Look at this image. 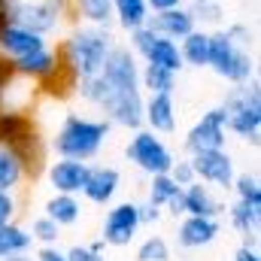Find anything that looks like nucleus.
<instances>
[{
    "instance_id": "f257e3e1",
    "label": "nucleus",
    "mask_w": 261,
    "mask_h": 261,
    "mask_svg": "<svg viewBox=\"0 0 261 261\" xmlns=\"http://www.w3.org/2000/svg\"><path fill=\"white\" fill-rule=\"evenodd\" d=\"M116 46V37L110 28H94V24H73L70 34L55 46L58 55L67 61V67L76 73V79L100 73L110 52Z\"/></svg>"
},
{
    "instance_id": "f03ea898",
    "label": "nucleus",
    "mask_w": 261,
    "mask_h": 261,
    "mask_svg": "<svg viewBox=\"0 0 261 261\" xmlns=\"http://www.w3.org/2000/svg\"><path fill=\"white\" fill-rule=\"evenodd\" d=\"M0 143H6L18 155L28 179L43 176L46 158H49V143L43 140V134H40L31 113L0 110Z\"/></svg>"
},
{
    "instance_id": "7ed1b4c3",
    "label": "nucleus",
    "mask_w": 261,
    "mask_h": 261,
    "mask_svg": "<svg viewBox=\"0 0 261 261\" xmlns=\"http://www.w3.org/2000/svg\"><path fill=\"white\" fill-rule=\"evenodd\" d=\"M110 130H113V125L107 119H91V116L67 113L61 119V125H58V130H55V137L49 140V149L58 158L91 161V158H97V152L110 140Z\"/></svg>"
},
{
    "instance_id": "20e7f679",
    "label": "nucleus",
    "mask_w": 261,
    "mask_h": 261,
    "mask_svg": "<svg viewBox=\"0 0 261 261\" xmlns=\"http://www.w3.org/2000/svg\"><path fill=\"white\" fill-rule=\"evenodd\" d=\"M225 110V128L243 143H258L261 137V85L258 79L231 85L222 97Z\"/></svg>"
},
{
    "instance_id": "39448f33",
    "label": "nucleus",
    "mask_w": 261,
    "mask_h": 261,
    "mask_svg": "<svg viewBox=\"0 0 261 261\" xmlns=\"http://www.w3.org/2000/svg\"><path fill=\"white\" fill-rule=\"evenodd\" d=\"M210 70L225 79L228 85H240V82H249L255 79V58H252V49H243L237 46L222 28L210 31Z\"/></svg>"
},
{
    "instance_id": "423d86ee",
    "label": "nucleus",
    "mask_w": 261,
    "mask_h": 261,
    "mask_svg": "<svg viewBox=\"0 0 261 261\" xmlns=\"http://www.w3.org/2000/svg\"><path fill=\"white\" fill-rule=\"evenodd\" d=\"M70 15H73V0H18L12 21L34 34L52 37L61 31V24Z\"/></svg>"
},
{
    "instance_id": "0eeeda50",
    "label": "nucleus",
    "mask_w": 261,
    "mask_h": 261,
    "mask_svg": "<svg viewBox=\"0 0 261 261\" xmlns=\"http://www.w3.org/2000/svg\"><path fill=\"white\" fill-rule=\"evenodd\" d=\"M125 158L137 170H143L146 176H155V173H170L173 167V152L170 146L161 140V134H152L149 128H137L130 134L128 146H125Z\"/></svg>"
},
{
    "instance_id": "6e6552de",
    "label": "nucleus",
    "mask_w": 261,
    "mask_h": 261,
    "mask_svg": "<svg viewBox=\"0 0 261 261\" xmlns=\"http://www.w3.org/2000/svg\"><path fill=\"white\" fill-rule=\"evenodd\" d=\"M128 49L140 58V64H155L164 67L170 73H179L182 70V55H179V43L176 40H167L161 34H155L149 24L137 28L128 34Z\"/></svg>"
},
{
    "instance_id": "1a4fd4ad",
    "label": "nucleus",
    "mask_w": 261,
    "mask_h": 261,
    "mask_svg": "<svg viewBox=\"0 0 261 261\" xmlns=\"http://www.w3.org/2000/svg\"><path fill=\"white\" fill-rule=\"evenodd\" d=\"M143 228L140 222V206L134 200H119V203H110L107 216H103V228H100V240L107 246H130L137 231Z\"/></svg>"
},
{
    "instance_id": "9d476101",
    "label": "nucleus",
    "mask_w": 261,
    "mask_h": 261,
    "mask_svg": "<svg viewBox=\"0 0 261 261\" xmlns=\"http://www.w3.org/2000/svg\"><path fill=\"white\" fill-rule=\"evenodd\" d=\"M103 119L110 125H119L125 130H137L143 128V91L140 88H113L100 107Z\"/></svg>"
},
{
    "instance_id": "9b49d317",
    "label": "nucleus",
    "mask_w": 261,
    "mask_h": 261,
    "mask_svg": "<svg viewBox=\"0 0 261 261\" xmlns=\"http://www.w3.org/2000/svg\"><path fill=\"white\" fill-rule=\"evenodd\" d=\"M192 161V170H195V179H200L203 186L210 189H219V192H228L237 170H234V158L228 155V149H210V152H195L189 155Z\"/></svg>"
},
{
    "instance_id": "f8f14e48",
    "label": "nucleus",
    "mask_w": 261,
    "mask_h": 261,
    "mask_svg": "<svg viewBox=\"0 0 261 261\" xmlns=\"http://www.w3.org/2000/svg\"><path fill=\"white\" fill-rule=\"evenodd\" d=\"M225 143H228V128H225V110H222V103L213 107V110H206L195 125L189 128L186 140H182V146H186L189 155L210 152V149H225Z\"/></svg>"
},
{
    "instance_id": "ddd939ff",
    "label": "nucleus",
    "mask_w": 261,
    "mask_h": 261,
    "mask_svg": "<svg viewBox=\"0 0 261 261\" xmlns=\"http://www.w3.org/2000/svg\"><path fill=\"white\" fill-rule=\"evenodd\" d=\"M122 189V173L110 164H88V176L79 195L94 206H110Z\"/></svg>"
},
{
    "instance_id": "4468645a",
    "label": "nucleus",
    "mask_w": 261,
    "mask_h": 261,
    "mask_svg": "<svg viewBox=\"0 0 261 261\" xmlns=\"http://www.w3.org/2000/svg\"><path fill=\"white\" fill-rule=\"evenodd\" d=\"M100 73L113 88H140V58L125 43L113 46V52H110V58H107Z\"/></svg>"
},
{
    "instance_id": "2eb2a0df",
    "label": "nucleus",
    "mask_w": 261,
    "mask_h": 261,
    "mask_svg": "<svg viewBox=\"0 0 261 261\" xmlns=\"http://www.w3.org/2000/svg\"><path fill=\"white\" fill-rule=\"evenodd\" d=\"M46 179L52 186V192L58 195H79L88 176V161H76V158H58L52 164H46Z\"/></svg>"
},
{
    "instance_id": "dca6fc26",
    "label": "nucleus",
    "mask_w": 261,
    "mask_h": 261,
    "mask_svg": "<svg viewBox=\"0 0 261 261\" xmlns=\"http://www.w3.org/2000/svg\"><path fill=\"white\" fill-rule=\"evenodd\" d=\"M46 46H49V37L34 34V31L21 28L15 21H9L6 28H0V55L9 58V61H15L21 55H31V52H40Z\"/></svg>"
},
{
    "instance_id": "f3484780",
    "label": "nucleus",
    "mask_w": 261,
    "mask_h": 261,
    "mask_svg": "<svg viewBox=\"0 0 261 261\" xmlns=\"http://www.w3.org/2000/svg\"><path fill=\"white\" fill-rule=\"evenodd\" d=\"M222 234V225L216 216H182L176 228V243L182 249H203Z\"/></svg>"
},
{
    "instance_id": "a211bd4d",
    "label": "nucleus",
    "mask_w": 261,
    "mask_h": 261,
    "mask_svg": "<svg viewBox=\"0 0 261 261\" xmlns=\"http://www.w3.org/2000/svg\"><path fill=\"white\" fill-rule=\"evenodd\" d=\"M146 24H149L155 34H161V37H167V40H176V43L197 28L195 15H192V9H189L186 3L170 6V9H161V12H152Z\"/></svg>"
},
{
    "instance_id": "6ab92c4d",
    "label": "nucleus",
    "mask_w": 261,
    "mask_h": 261,
    "mask_svg": "<svg viewBox=\"0 0 261 261\" xmlns=\"http://www.w3.org/2000/svg\"><path fill=\"white\" fill-rule=\"evenodd\" d=\"M143 128L152 134L176 130V100L173 94H146L143 97Z\"/></svg>"
},
{
    "instance_id": "aec40b11",
    "label": "nucleus",
    "mask_w": 261,
    "mask_h": 261,
    "mask_svg": "<svg viewBox=\"0 0 261 261\" xmlns=\"http://www.w3.org/2000/svg\"><path fill=\"white\" fill-rule=\"evenodd\" d=\"M15 67V73L18 76H24V79H31V82H43L46 76H52V70L58 67V49L55 46H46V49H40V52H31V55H21V58H15L12 61Z\"/></svg>"
},
{
    "instance_id": "412c9836",
    "label": "nucleus",
    "mask_w": 261,
    "mask_h": 261,
    "mask_svg": "<svg viewBox=\"0 0 261 261\" xmlns=\"http://www.w3.org/2000/svg\"><path fill=\"white\" fill-rule=\"evenodd\" d=\"M182 210H186V216H216L219 219L222 203H219V197L213 195L210 186H203L200 179H195V182L182 186Z\"/></svg>"
},
{
    "instance_id": "4be33fe9",
    "label": "nucleus",
    "mask_w": 261,
    "mask_h": 261,
    "mask_svg": "<svg viewBox=\"0 0 261 261\" xmlns=\"http://www.w3.org/2000/svg\"><path fill=\"white\" fill-rule=\"evenodd\" d=\"M179 55H182V64L203 70L210 64V31L206 28H195L192 34H186L179 40Z\"/></svg>"
},
{
    "instance_id": "5701e85b",
    "label": "nucleus",
    "mask_w": 261,
    "mask_h": 261,
    "mask_svg": "<svg viewBox=\"0 0 261 261\" xmlns=\"http://www.w3.org/2000/svg\"><path fill=\"white\" fill-rule=\"evenodd\" d=\"M43 216H49L58 228H70L82 219V203H79V195H55L46 200L43 206Z\"/></svg>"
},
{
    "instance_id": "b1692460",
    "label": "nucleus",
    "mask_w": 261,
    "mask_h": 261,
    "mask_svg": "<svg viewBox=\"0 0 261 261\" xmlns=\"http://www.w3.org/2000/svg\"><path fill=\"white\" fill-rule=\"evenodd\" d=\"M228 222H231V228H234L240 237H246V243H249V240L258 237L261 206H252V203H246V200H234V203L228 206Z\"/></svg>"
},
{
    "instance_id": "393cba45",
    "label": "nucleus",
    "mask_w": 261,
    "mask_h": 261,
    "mask_svg": "<svg viewBox=\"0 0 261 261\" xmlns=\"http://www.w3.org/2000/svg\"><path fill=\"white\" fill-rule=\"evenodd\" d=\"M73 15L82 24H94V28H113V0H73Z\"/></svg>"
},
{
    "instance_id": "a878e982",
    "label": "nucleus",
    "mask_w": 261,
    "mask_h": 261,
    "mask_svg": "<svg viewBox=\"0 0 261 261\" xmlns=\"http://www.w3.org/2000/svg\"><path fill=\"white\" fill-rule=\"evenodd\" d=\"M149 6H146V0H113V18H116V24L130 34V31H137V28H143L146 21H149Z\"/></svg>"
},
{
    "instance_id": "bb28decb",
    "label": "nucleus",
    "mask_w": 261,
    "mask_h": 261,
    "mask_svg": "<svg viewBox=\"0 0 261 261\" xmlns=\"http://www.w3.org/2000/svg\"><path fill=\"white\" fill-rule=\"evenodd\" d=\"M140 91H146V94H173L176 91V73L155 64H140Z\"/></svg>"
},
{
    "instance_id": "cd10ccee",
    "label": "nucleus",
    "mask_w": 261,
    "mask_h": 261,
    "mask_svg": "<svg viewBox=\"0 0 261 261\" xmlns=\"http://www.w3.org/2000/svg\"><path fill=\"white\" fill-rule=\"evenodd\" d=\"M31 246H34V240H31V231L28 228H21L18 222L0 225V258L31 252Z\"/></svg>"
},
{
    "instance_id": "c85d7f7f",
    "label": "nucleus",
    "mask_w": 261,
    "mask_h": 261,
    "mask_svg": "<svg viewBox=\"0 0 261 261\" xmlns=\"http://www.w3.org/2000/svg\"><path fill=\"white\" fill-rule=\"evenodd\" d=\"M24 179L28 176H24V167H21L18 155L6 143H0V192H18Z\"/></svg>"
},
{
    "instance_id": "c756f323",
    "label": "nucleus",
    "mask_w": 261,
    "mask_h": 261,
    "mask_svg": "<svg viewBox=\"0 0 261 261\" xmlns=\"http://www.w3.org/2000/svg\"><path fill=\"white\" fill-rule=\"evenodd\" d=\"M197 28H222L225 24V3L222 0H186Z\"/></svg>"
},
{
    "instance_id": "7c9ffc66",
    "label": "nucleus",
    "mask_w": 261,
    "mask_h": 261,
    "mask_svg": "<svg viewBox=\"0 0 261 261\" xmlns=\"http://www.w3.org/2000/svg\"><path fill=\"white\" fill-rule=\"evenodd\" d=\"M179 189H182V186H176L170 173H155V176H149V195H146V200L164 210V203L176 195Z\"/></svg>"
},
{
    "instance_id": "2f4dec72",
    "label": "nucleus",
    "mask_w": 261,
    "mask_h": 261,
    "mask_svg": "<svg viewBox=\"0 0 261 261\" xmlns=\"http://www.w3.org/2000/svg\"><path fill=\"white\" fill-rule=\"evenodd\" d=\"M28 231H31V240H34V243H40V246H58L61 228H58L49 216H37Z\"/></svg>"
},
{
    "instance_id": "473e14b6",
    "label": "nucleus",
    "mask_w": 261,
    "mask_h": 261,
    "mask_svg": "<svg viewBox=\"0 0 261 261\" xmlns=\"http://www.w3.org/2000/svg\"><path fill=\"white\" fill-rule=\"evenodd\" d=\"M231 189H234L237 200H246V203H252V206H261L258 176H252V173H237L234 182H231Z\"/></svg>"
},
{
    "instance_id": "72a5a7b5",
    "label": "nucleus",
    "mask_w": 261,
    "mask_h": 261,
    "mask_svg": "<svg viewBox=\"0 0 261 261\" xmlns=\"http://www.w3.org/2000/svg\"><path fill=\"white\" fill-rule=\"evenodd\" d=\"M137 261H170V246L164 237L149 234L140 246H137Z\"/></svg>"
},
{
    "instance_id": "f704fd0d",
    "label": "nucleus",
    "mask_w": 261,
    "mask_h": 261,
    "mask_svg": "<svg viewBox=\"0 0 261 261\" xmlns=\"http://www.w3.org/2000/svg\"><path fill=\"white\" fill-rule=\"evenodd\" d=\"M222 31L237 43V46H243V49H252V43H255V34H252V28L246 24V21H231V24H222Z\"/></svg>"
},
{
    "instance_id": "c9c22d12",
    "label": "nucleus",
    "mask_w": 261,
    "mask_h": 261,
    "mask_svg": "<svg viewBox=\"0 0 261 261\" xmlns=\"http://www.w3.org/2000/svg\"><path fill=\"white\" fill-rule=\"evenodd\" d=\"M15 216H18V200H15V192H0V225L15 222Z\"/></svg>"
},
{
    "instance_id": "e433bc0d",
    "label": "nucleus",
    "mask_w": 261,
    "mask_h": 261,
    "mask_svg": "<svg viewBox=\"0 0 261 261\" xmlns=\"http://www.w3.org/2000/svg\"><path fill=\"white\" fill-rule=\"evenodd\" d=\"M170 176H173V182H176V186H189V182H195L192 161H189V158H179V161H173V167H170Z\"/></svg>"
},
{
    "instance_id": "4c0bfd02",
    "label": "nucleus",
    "mask_w": 261,
    "mask_h": 261,
    "mask_svg": "<svg viewBox=\"0 0 261 261\" xmlns=\"http://www.w3.org/2000/svg\"><path fill=\"white\" fill-rule=\"evenodd\" d=\"M64 255H67V261H107L103 252H94V249H88V246H70Z\"/></svg>"
},
{
    "instance_id": "58836bf2",
    "label": "nucleus",
    "mask_w": 261,
    "mask_h": 261,
    "mask_svg": "<svg viewBox=\"0 0 261 261\" xmlns=\"http://www.w3.org/2000/svg\"><path fill=\"white\" fill-rule=\"evenodd\" d=\"M137 206H140V222H143V225H152V222L161 219V206H155V203H149V200H146V203H137Z\"/></svg>"
},
{
    "instance_id": "ea45409f",
    "label": "nucleus",
    "mask_w": 261,
    "mask_h": 261,
    "mask_svg": "<svg viewBox=\"0 0 261 261\" xmlns=\"http://www.w3.org/2000/svg\"><path fill=\"white\" fill-rule=\"evenodd\" d=\"M34 261H67V255L58 246H40V252L34 255Z\"/></svg>"
},
{
    "instance_id": "a19ab883",
    "label": "nucleus",
    "mask_w": 261,
    "mask_h": 261,
    "mask_svg": "<svg viewBox=\"0 0 261 261\" xmlns=\"http://www.w3.org/2000/svg\"><path fill=\"white\" fill-rule=\"evenodd\" d=\"M234 261H261L258 246H255V243H243V246L234 252Z\"/></svg>"
},
{
    "instance_id": "79ce46f5",
    "label": "nucleus",
    "mask_w": 261,
    "mask_h": 261,
    "mask_svg": "<svg viewBox=\"0 0 261 261\" xmlns=\"http://www.w3.org/2000/svg\"><path fill=\"white\" fill-rule=\"evenodd\" d=\"M15 3L18 0H0V28H6L12 21V12H15Z\"/></svg>"
},
{
    "instance_id": "37998d69",
    "label": "nucleus",
    "mask_w": 261,
    "mask_h": 261,
    "mask_svg": "<svg viewBox=\"0 0 261 261\" xmlns=\"http://www.w3.org/2000/svg\"><path fill=\"white\" fill-rule=\"evenodd\" d=\"M182 0H146L149 12H161V9H170V6H179Z\"/></svg>"
},
{
    "instance_id": "c03bdc74",
    "label": "nucleus",
    "mask_w": 261,
    "mask_h": 261,
    "mask_svg": "<svg viewBox=\"0 0 261 261\" xmlns=\"http://www.w3.org/2000/svg\"><path fill=\"white\" fill-rule=\"evenodd\" d=\"M0 261H34L31 252H21V255H9V258H0Z\"/></svg>"
},
{
    "instance_id": "a18cd8bd",
    "label": "nucleus",
    "mask_w": 261,
    "mask_h": 261,
    "mask_svg": "<svg viewBox=\"0 0 261 261\" xmlns=\"http://www.w3.org/2000/svg\"><path fill=\"white\" fill-rule=\"evenodd\" d=\"M88 249H94V252H103V249H107V243H103V240H94Z\"/></svg>"
},
{
    "instance_id": "49530a36",
    "label": "nucleus",
    "mask_w": 261,
    "mask_h": 261,
    "mask_svg": "<svg viewBox=\"0 0 261 261\" xmlns=\"http://www.w3.org/2000/svg\"><path fill=\"white\" fill-rule=\"evenodd\" d=\"M182 3H186V0H182Z\"/></svg>"
}]
</instances>
